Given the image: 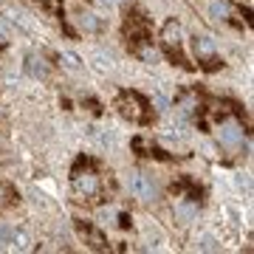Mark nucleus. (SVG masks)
Masks as SVG:
<instances>
[{
    "label": "nucleus",
    "mask_w": 254,
    "mask_h": 254,
    "mask_svg": "<svg viewBox=\"0 0 254 254\" xmlns=\"http://www.w3.org/2000/svg\"><path fill=\"white\" fill-rule=\"evenodd\" d=\"M122 34H125V46L130 54L141 57L147 46H153V23H150V17L141 6H127Z\"/></svg>",
    "instance_id": "obj_1"
},
{
    "label": "nucleus",
    "mask_w": 254,
    "mask_h": 254,
    "mask_svg": "<svg viewBox=\"0 0 254 254\" xmlns=\"http://www.w3.org/2000/svg\"><path fill=\"white\" fill-rule=\"evenodd\" d=\"M113 108L122 119L133 122V125H141V127H150L155 122V110H153V102L147 99L144 93L138 91H119L116 99H113Z\"/></svg>",
    "instance_id": "obj_2"
},
{
    "label": "nucleus",
    "mask_w": 254,
    "mask_h": 254,
    "mask_svg": "<svg viewBox=\"0 0 254 254\" xmlns=\"http://www.w3.org/2000/svg\"><path fill=\"white\" fill-rule=\"evenodd\" d=\"M158 46H161L164 57L173 65H178L184 71H195V65L187 60V54H184V48H181V26H178V20H167V23H164L161 37H158Z\"/></svg>",
    "instance_id": "obj_3"
},
{
    "label": "nucleus",
    "mask_w": 254,
    "mask_h": 254,
    "mask_svg": "<svg viewBox=\"0 0 254 254\" xmlns=\"http://www.w3.org/2000/svg\"><path fill=\"white\" fill-rule=\"evenodd\" d=\"M73 229H76L79 240L88 246L91 252H108V249H110L105 232H102V229H96L91 220H73Z\"/></svg>",
    "instance_id": "obj_4"
},
{
    "label": "nucleus",
    "mask_w": 254,
    "mask_h": 254,
    "mask_svg": "<svg viewBox=\"0 0 254 254\" xmlns=\"http://www.w3.org/2000/svg\"><path fill=\"white\" fill-rule=\"evenodd\" d=\"M170 195H175V198H187L192 200V203H203V187L200 184H195L190 178V175H181V178H175L173 184H170Z\"/></svg>",
    "instance_id": "obj_5"
},
{
    "label": "nucleus",
    "mask_w": 254,
    "mask_h": 254,
    "mask_svg": "<svg viewBox=\"0 0 254 254\" xmlns=\"http://www.w3.org/2000/svg\"><path fill=\"white\" fill-rule=\"evenodd\" d=\"M133 150H136V155H141V158H155V161H173V155L167 153V150H161L158 144H153L150 138L144 136H136L133 138Z\"/></svg>",
    "instance_id": "obj_6"
},
{
    "label": "nucleus",
    "mask_w": 254,
    "mask_h": 254,
    "mask_svg": "<svg viewBox=\"0 0 254 254\" xmlns=\"http://www.w3.org/2000/svg\"><path fill=\"white\" fill-rule=\"evenodd\" d=\"M198 68L200 71H220L223 68V60H220L218 54H206V57H198Z\"/></svg>",
    "instance_id": "obj_7"
},
{
    "label": "nucleus",
    "mask_w": 254,
    "mask_h": 254,
    "mask_svg": "<svg viewBox=\"0 0 254 254\" xmlns=\"http://www.w3.org/2000/svg\"><path fill=\"white\" fill-rule=\"evenodd\" d=\"M195 54L198 57H206V54H215V48H212V43H209L206 37H195Z\"/></svg>",
    "instance_id": "obj_8"
},
{
    "label": "nucleus",
    "mask_w": 254,
    "mask_h": 254,
    "mask_svg": "<svg viewBox=\"0 0 254 254\" xmlns=\"http://www.w3.org/2000/svg\"><path fill=\"white\" fill-rule=\"evenodd\" d=\"M37 3H43L48 11H57V14H63V0H37Z\"/></svg>",
    "instance_id": "obj_9"
},
{
    "label": "nucleus",
    "mask_w": 254,
    "mask_h": 254,
    "mask_svg": "<svg viewBox=\"0 0 254 254\" xmlns=\"http://www.w3.org/2000/svg\"><path fill=\"white\" fill-rule=\"evenodd\" d=\"M85 108L91 110L93 116H102V105H99L96 99H85Z\"/></svg>",
    "instance_id": "obj_10"
},
{
    "label": "nucleus",
    "mask_w": 254,
    "mask_h": 254,
    "mask_svg": "<svg viewBox=\"0 0 254 254\" xmlns=\"http://www.w3.org/2000/svg\"><path fill=\"white\" fill-rule=\"evenodd\" d=\"M130 226H133V218H130L127 212H122V215H119V229H130Z\"/></svg>",
    "instance_id": "obj_11"
}]
</instances>
